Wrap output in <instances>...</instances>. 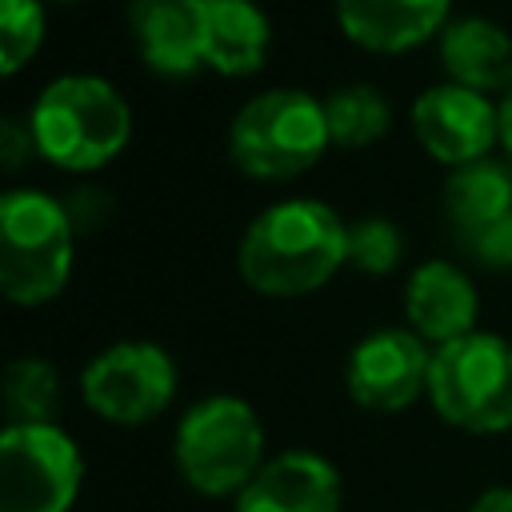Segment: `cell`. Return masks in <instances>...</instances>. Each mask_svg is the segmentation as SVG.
Returning <instances> with one entry per match:
<instances>
[{
    "label": "cell",
    "instance_id": "1",
    "mask_svg": "<svg viewBox=\"0 0 512 512\" xmlns=\"http://www.w3.org/2000/svg\"><path fill=\"white\" fill-rule=\"evenodd\" d=\"M348 260V224L324 200H280L264 208L240 240L236 264L264 296H304L324 288Z\"/></svg>",
    "mask_w": 512,
    "mask_h": 512
},
{
    "label": "cell",
    "instance_id": "2",
    "mask_svg": "<svg viewBox=\"0 0 512 512\" xmlns=\"http://www.w3.org/2000/svg\"><path fill=\"white\" fill-rule=\"evenodd\" d=\"M32 140L44 160L68 172H92L116 160L132 136V108L104 76H60L32 104Z\"/></svg>",
    "mask_w": 512,
    "mask_h": 512
},
{
    "label": "cell",
    "instance_id": "3",
    "mask_svg": "<svg viewBox=\"0 0 512 512\" xmlns=\"http://www.w3.org/2000/svg\"><path fill=\"white\" fill-rule=\"evenodd\" d=\"M172 460L192 492L240 496L264 468V424L240 396H204L184 412Z\"/></svg>",
    "mask_w": 512,
    "mask_h": 512
},
{
    "label": "cell",
    "instance_id": "4",
    "mask_svg": "<svg viewBox=\"0 0 512 512\" xmlns=\"http://www.w3.org/2000/svg\"><path fill=\"white\" fill-rule=\"evenodd\" d=\"M328 144L332 136L324 120V100L296 88H272L252 96L228 128L232 164L244 176L272 184L308 172Z\"/></svg>",
    "mask_w": 512,
    "mask_h": 512
},
{
    "label": "cell",
    "instance_id": "5",
    "mask_svg": "<svg viewBox=\"0 0 512 512\" xmlns=\"http://www.w3.org/2000/svg\"><path fill=\"white\" fill-rule=\"evenodd\" d=\"M72 276V212L36 188L0 200V292L12 304H44Z\"/></svg>",
    "mask_w": 512,
    "mask_h": 512
},
{
    "label": "cell",
    "instance_id": "6",
    "mask_svg": "<svg viewBox=\"0 0 512 512\" xmlns=\"http://www.w3.org/2000/svg\"><path fill=\"white\" fill-rule=\"evenodd\" d=\"M432 408L464 432L492 436L512 428V344L492 332H468L432 352Z\"/></svg>",
    "mask_w": 512,
    "mask_h": 512
},
{
    "label": "cell",
    "instance_id": "7",
    "mask_svg": "<svg viewBox=\"0 0 512 512\" xmlns=\"http://www.w3.org/2000/svg\"><path fill=\"white\" fill-rule=\"evenodd\" d=\"M84 460L56 424H4L0 512H68L80 496Z\"/></svg>",
    "mask_w": 512,
    "mask_h": 512
},
{
    "label": "cell",
    "instance_id": "8",
    "mask_svg": "<svg viewBox=\"0 0 512 512\" xmlns=\"http://www.w3.org/2000/svg\"><path fill=\"white\" fill-rule=\"evenodd\" d=\"M80 392L84 404L112 424H148L176 396V364L160 344L120 340L88 360Z\"/></svg>",
    "mask_w": 512,
    "mask_h": 512
},
{
    "label": "cell",
    "instance_id": "9",
    "mask_svg": "<svg viewBox=\"0 0 512 512\" xmlns=\"http://www.w3.org/2000/svg\"><path fill=\"white\" fill-rule=\"evenodd\" d=\"M432 344L420 340L412 328H376L368 332L344 368L348 392L368 412H400L420 392H428L432 372Z\"/></svg>",
    "mask_w": 512,
    "mask_h": 512
},
{
    "label": "cell",
    "instance_id": "10",
    "mask_svg": "<svg viewBox=\"0 0 512 512\" xmlns=\"http://www.w3.org/2000/svg\"><path fill=\"white\" fill-rule=\"evenodd\" d=\"M412 132L432 160L464 168L484 160L492 140H500V108L484 92L448 80L420 92L412 104Z\"/></svg>",
    "mask_w": 512,
    "mask_h": 512
},
{
    "label": "cell",
    "instance_id": "11",
    "mask_svg": "<svg viewBox=\"0 0 512 512\" xmlns=\"http://www.w3.org/2000/svg\"><path fill=\"white\" fill-rule=\"evenodd\" d=\"M236 512H340V476L316 452H280L236 496Z\"/></svg>",
    "mask_w": 512,
    "mask_h": 512
},
{
    "label": "cell",
    "instance_id": "12",
    "mask_svg": "<svg viewBox=\"0 0 512 512\" xmlns=\"http://www.w3.org/2000/svg\"><path fill=\"white\" fill-rule=\"evenodd\" d=\"M476 284L468 272H460L448 260H428L420 264L408 284H404V316L408 328L428 340L432 348L452 344L468 332H476Z\"/></svg>",
    "mask_w": 512,
    "mask_h": 512
},
{
    "label": "cell",
    "instance_id": "13",
    "mask_svg": "<svg viewBox=\"0 0 512 512\" xmlns=\"http://www.w3.org/2000/svg\"><path fill=\"white\" fill-rule=\"evenodd\" d=\"M452 0H336L340 32L368 52H408L448 24Z\"/></svg>",
    "mask_w": 512,
    "mask_h": 512
},
{
    "label": "cell",
    "instance_id": "14",
    "mask_svg": "<svg viewBox=\"0 0 512 512\" xmlns=\"http://www.w3.org/2000/svg\"><path fill=\"white\" fill-rule=\"evenodd\" d=\"M144 64L160 76H192L204 68L196 0H132L128 12Z\"/></svg>",
    "mask_w": 512,
    "mask_h": 512
},
{
    "label": "cell",
    "instance_id": "15",
    "mask_svg": "<svg viewBox=\"0 0 512 512\" xmlns=\"http://www.w3.org/2000/svg\"><path fill=\"white\" fill-rule=\"evenodd\" d=\"M204 68L224 76H248L264 64L272 28L256 0H196Z\"/></svg>",
    "mask_w": 512,
    "mask_h": 512
},
{
    "label": "cell",
    "instance_id": "16",
    "mask_svg": "<svg viewBox=\"0 0 512 512\" xmlns=\"http://www.w3.org/2000/svg\"><path fill=\"white\" fill-rule=\"evenodd\" d=\"M440 64L452 84L476 92H512V36L488 16H460L440 32Z\"/></svg>",
    "mask_w": 512,
    "mask_h": 512
},
{
    "label": "cell",
    "instance_id": "17",
    "mask_svg": "<svg viewBox=\"0 0 512 512\" xmlns=\"http://www.w3.org/2000/svg\"><path fill=\"white\" fill-rule=\"evenodd\" d=\"M444 208L460 240L512 216V168L500 160H472L444 184Z\"/></svg>",
    "mask_w": 512,
    "mask_h": 512
},
{
    "label": "cell",
    "instance_id": "18",
    "mask_svg": "<svg viewBox=\"0 0 512 512\" xmlns=\"http://www.w3.org/2000/svg\"><path fill=\"white\" fill-rule=\"evenodd\" d=\"M324 120H328V136L340 148H368L388 132V100L372 88V84H348L336 88L324 100Z\"/></svg>",
    "mask_w": 512,
    "mask_h": 512
},
{
    "label": "cell",
    "instance_id": "19",
    "mask_svg": "<svg viewBox=\"0 0 512 512\" xmlns=\"http://www.w3.org/2000/svg\"><path fill=\"white\" fill-rule=\"evenodd\" d=\"M60 376L40 356H20L4 372V416L8 424H52Z\"/></svg>",
    "mask_w": 512,
    "mask_h": 512
},
{
    "label": "cell",
    "instance_id": "20",
    "mask_svg": "<svg viewBox=\"0 0 512 512\" xmlns=\"http://www.w3.org/2000/svg\"><path fill=\"white\" fill-rule=\"evenodd\" d=\"M44 40V8L40 0H0V68L16 76Z\"/></svg>",
    "mask_w": 512,
    "mask_h": 512
},
{
    "label": "cell",
    "instance_id": "21",
    "mask_svg": "<svg viewBox=\"0 0 512 512\" xmlns=\"http://www.w3.org/2000/svg\"><path fill=\"white\" fill-rule=\"evenodd\" d=\"M404 256V236L392 220L384 216H364L356 224H348V260L368 272V276H384V272H396Z\"/></svg>",
    "mask_w": 512,
    "mask_h": 512
},
{
    "label": "cell",
    "instance_id": "22",
    "mask_svg": "<svg viewBox=\"0 0 512 512\" xmlns=\"http://www.w3.org/2000/svg\"><path fill=\"white\" fill-rule=\"evenodd\" d=\"M464 248L488 268H512V216L492 224V228H484V232H476V236H468Z\"/></svg>",
    "mask_w": 512,
    "mask_h": 512
},
{
    "label": "cell",
    "instance_id": "23",
    "mask_svg": "<svg viewBox=\"0 0 512 512\" xmlns=\"http://www.w3.org/2000/svg\"><path fill=\"white\" fill-rule=\"evenodd\" d=\"M32 148H36V140H32V124L4 120V128H0V160H4V168H8V172L20 168L24 156H28Z\"/></svg>",
    "mask_w": 512,
    "mask_h": 512
},
{
    "label": "cell",
    "instance_id": "24",
    "mask_svg": "<svg viewBox=\"0 0 512 512\" xmlns=\"http://www.w3.org/2000/svg\"><path fill=\"white\" fill-rule=\"evenodd\" d=\"M468 512H512V488L496 484V488H484Z\"/></svg>",
    "mask_w": 512,
    "mask_h": 512
},
{
    "label": "cell",
    "instance_id": "25",
    "mask_svg": "<svg viewBox=\"0 0 512 512\" xmlns=\"http://www.w3.org/2000/svg\"><path fill=\"white\" fill-rule=\"evenodd\" d=\"M500 144L512 156V92H504V100H500Z\"/></svg>",
    "mask_w": 512,
    "mask_h": 512
},
{
    "label": "cell",
    "instance_id": "26",
    "mask_svg": "<svg viewBox=\"0 0 512 512\" xmlns=\"http://www.w3.org/2000/svg\"><path fill=\"white\" fill-rule=\"evenodd\" d=\"M60 4H72V0H60Z\"/></svg>",
    "mask_w": 512,
    "mask_h": 512
}]
</instances>
